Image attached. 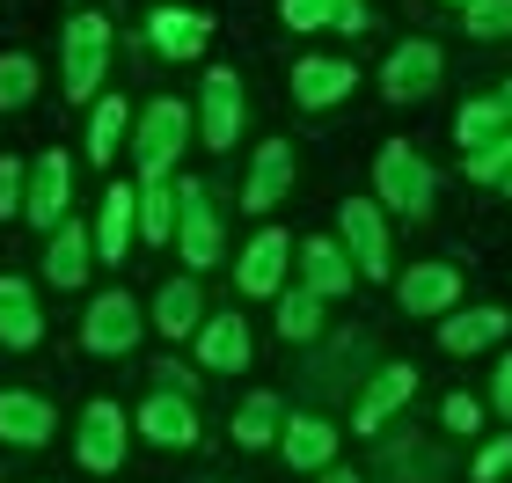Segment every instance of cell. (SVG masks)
<instances>
[{
    "label": "cell",
    "instance_id": "cell-42",
    "mask_svg": "<svg viewBox=\"0 0 512 483\" xmlns=\"http://www.w3.org/2000/svg\"><path fill=\"white\" fill-rule=\"evenodd\" d=\"M447 8H476V0H447Z\"/></svg>",
    "mask_w": 512,
    "mask_h": 483
},
{
    "label": "cell",
    "instance_id": "cell-23",
    "mask_svg": "<svg viewBox=\"0 0 512 483\" xmlns=\"http://www.w3.org/2000/svg\"><path fill=\"white\" fill-rule=\"evenodd\" d=\"M88 264H96V235L74 227V220H59V227H52V249H44V279L74 293V286L88 279Z\"/></svg>",
    "mask_w": 512,
    "mask_h": 483
},
{
    "label": "cell",
    "instance_id": "cell-22",
    "mask_svg": "<svg viewBox=\"0 0 512 483\" xmlns=\"http://www.w3.org/2000/svg\"><path fill=\"white\" fill-rule=\"evenodd\" d=\"M0 440L8 447H44L52 440V403L30 388H0Z\"/></svg>",
    "mask_w": 512,
    "mask_h": 483
},
{
    "label": "cell",
    "instance_id": "cell-18",
    "mask_svg": "<svg viewBox=\"0 0 512 483\" xmlns=\"http://www.w3.org/2000/svg\"><path fill=\"white\" fill-rule=\"evenodd\" d=\"M132 235H139V183H110L103 191V220H96V257L125 264Z\"/></svg>",
    "mask_w": 512,
    "mask_h": 483
},
{
    "label": "cell",
    "instance_id": "cell-34",
    "mask_svg": "<svg viewBox=\"0 0 512 483\" xmlns=\"http://www.w3.org/2000/svg\"><path fill=\"white\" fill-rule=\"evenodd\" d=\"M469 176H476V183H505V176H512V125L498 132V140L469 147Z\"/></svg>",
    "mask_w": 512,
    "mask_h": 483
},
{
    "label": "cell",
    "instance_id": "cell-20",
    "mask_svg": "<svg viewBox=\"0 0 512 483\" xmlns=\"http://www.w3.org/2000/svg\"><path fill=\"white\" fill-rule=\"evenodd\" d=\"M512 315L505 308H447V322H439V344L461 359V352H491V344H505Z\"/></svg>",
    "mask_w": 512,
    "mask_h": 483
},
{
    "label": "cell",
    "instance_id": "cell-14",
    "mask_svg": "<svg viewBox=\"0 0 512 483\" xmlns=\"http://www.w3.org/2000/svg\"><path fill=\"white\" fill-rule=\"evenodd\" d=\"M139 440H154V447H169V454L198 447V410H191V396H183V388H154V396L139 403Z\"/></svg>",
    "mask_w": 512,
    "mask_h": 483
},
{
    "label": "cell",
    "instance_id": "cell-39",
    "mask_svg": "<svg viewBox=\"0 0 512 483\" xmlns=\"http://www.w3.org/2000/svg\"><path fill=\"white\" fill-rule=\"evenodd\" d=\"M491 403H498V418H512V359L491 374Z\"/></svg>",
    "mask_w": 512,
    "mask_h": 483
},
{
    "label": "cell",
    "instance_id": "cell-40",
    "mask_svg": "<svg viewBox=\"0 0 512 483\" xmlns=\"http://www.w3.org/2000/svg\"><path fill=\"white\" fill-rule=\"evenodd\" d=\"M315 483H359V469H344V462H330V469H315Z\"/></svg>",
    "mask_w": 512,
    "mask_h": 483
},
{
    "label": "cell",
    "instance_id": "cell-15",
    "mask_svg": "<svg viewBox=\"0 0 512 483\" xmlns=\"http://www.w3.org/2000/svg\"><path fill=\"white\" fill-rule=\"evenodd\" d=\"M395 301H403V315L432 322V315H447L461 301V271L454 264H410L403 279H395Z\"/></svg>",
    "mask_w": 512,
    "mask_h": 483
},
{
    "label": "cell",
    "instance_id": "cell-41",
    "mask_svg": "<svg viewBox=\"0 0 512 483\" xmlns=\"http://www.w3.org/2000/svg\"><path fill=\"white\" fill-rule=\"evenodd\" d=\"M498 96H505V110H512V81H505V88H498Z\"/></svg>",
    "mask_w": 512,
    "mask_h": 483
},
{
    "label": "cell",
    "instance_id": "cell-9",
    "mask_svg": "<svg viewBox=\"0 0 512 483\" xmlns=\"http://www.w3.org/2000/svg\"><path fill=\"white\" fill-rule=\"evenodd\" d=\"M293 235L286 227H256V242L242 249V264H235V286L249 293V301H278V286H286V271H293Z\"/></svg>",
    "mask_w": 512,
    "mask_h": 483
},
{
    "label": "cell",
    "instance_id": "cell-35",
    "mask_svg": "<svg viewBox=\"0 0 512 483\" xmlns=\"http://www.w3.org/2000/svg\"><path fill=\"white\" fill-rule=\"evenodd\" d=\"M461 30L469 37H512V0H476V8H461Z\"/></svg>",
    "mask_w": 512,
    "mask_h": 483
},
{
    "label": "cell",
    "instance_id": "cell-16",
    "mask_svg": "<svg viewBox=\"0 0 512 483\" xmlns=\"http://www.w3.org/2000/svg\"><path fill=\"white\" fill-rule=\"evenodd\" d=\"M286 191H293V147H286V140H264V147H256V161H249L242 205H249L256 220H264L271 205H286Z\"/></svg>",
    "mask_w": 512,
    "mask_h": 483
},
{
    "label": "cell",
    "instance_id": "cell-26",
    "mask_svg": "<svg viewBox=\"0 0 512 483\" xmlns=\"http://www.w3.org/2000/svg\"><path fill=\"white\" fill-rule=\"evenodd\" d=\"M198 322H205L198 279H161V293H154V330L161 337H198Z\"/></svg>",
    "mask_w": 512,
    "mask_h": 483
},
{
    "label": "cell",
    "instance_id": "cell-13",
    "mask_svg": "<svg viewBox=\"0 0 512 483\" xmlns=\"http://www.w3.org/2000/svg\"><path fill=\"white\" fill-rule=\"evenodd\" d=\"M293 264H300V286H315L322 301H344V293H352V279H359L352 249H344L337 235H308V242L293 249Z\"/></svg>",
    "mask_w": 512,
    "mask_h": 483
},
{
    "label": "cell",
    "instance_id": "cell-1",
    "mask_svg": "<svg viewBox=\"0 0 512 483\" xmlns=\"http://www.w3.org/2000/svg\"><path fill=\"white\" fill-rule=\"evenodd\" d=\"M191 132H198V110L191 103L154 96L132 118V161H139V176H169L176 161H183V147H191Z\"/></svg>",
    "mask_w": 512,
    "mask_h": 483
},
{
    "label": "cell",
    "instance_id": "cell-2",
    "mask_svg": "<svg viewBox=\"0 0 512 483\" xmlns=\"http://www.w3.org/2000/svg\"><path fill=\"white\" fill-rule=\"evenodd\" d=\"M374 198H381V205H395L403 220L432 213V198H439V176H432V161L417 154L410 140H388V147L374 154Z\"/></svg>",
    "mask_w": 512,
    "mask_h": 483
},
{
    "label": "cell",
    "instance_id": "cell-29",
    "mask_svg": "<svg viewBox=\"0 0 512 483\" xmlns=\"http://www.w3.org/2000/svg\"><path fill=\"white\" fill-rule=\"evenodd\" d=\"M410 396H417V366H403V359H395L388 374H381L374 388H366V403H359V432H374V425L388 418V410H403Z\"/></svg>",
    "mask_w": 512,
    "mask_h": 483
},
{
    "label": "cell",
    "instance_id": "cell-7",
    "mask_svg": "<svg viewBox=\"0 0 512 483\" xmlns=\"http://www.w3.org/2000/svg\"><path fill=\"white\" fill-rule=\"evenodd\" d=\"M198 140L213 154H227L242 140V74L235 66H213V74H205V88H198Z\"/></svg>",
    "mask_w": 512,
    "mask_h": 483
},
{
    "label": "cell",
    "instance_id": "cell-28",
    "mask_svg": "<svg viewBox=\"0 0 512 483\" xmlns=\"http://www.w3.org/2000/svg\"><path fill=\"white\" fill-rule=\"evenodd\" d=\"M322 308H330V301H322L315 286H278V337H286V344H308V337L322 330Z\"/></svg>",
    "mask_w": 512,
    "mask_h": 483
},
{
    "label": "cell",
    "instance_id": "cell-5",
    "mask_svg": "<svg viewBox=\"0 0 512 483\" xmlns=\"http://www.w3.org/2000/svg\"><path fill=\"white\" fill-rule=\"evenodd\" d=\"M66 205H74V161H66L59 147H44L30 161V191H22V220L37 227V235H52V227L66 220Z\"/></svg>",
    "mask_w": 512,
    "mask_h": 483
},
{
    "label": "cell",
    "instance_id": "cell-6",
    "mask_svg": "<svg viewBox=\"0 0 512 483\" xmlns=\"http://www.w3.org/2000/svg\"><path fill=\"white\" fill-rule=\"evenodd\" d=\"M139 330H147V322H139V301L125 286H110L103 301H88V315H81V344H88V352H103V359H125L139 344Z\"/></svg>",
    "mask_w": 512,
    "mask_h": 483
},
{
    "label": "cell",
    "instance_id": "cell-31",
    "mask_svg": "<svg viewBox=\"0 0 512 483\" xmlns=\"http://www.w3.org/2000/svg\"><path fill=\"white\" fill-rule=\"evenodd\" d=\"M278 425H286V418H278V396L256 388V396L235 410V447H278Z\"/></svg>",
    "mask_w": 512,
    "mask_h": 483
},
{
    "label": "cell",
    "instance_id": "cell-21",
    "mask_svg": "<svg viewBox=\"0 0 512 483\" xmlns=\"http://www.w3.org/2000/svg\"><path fill=\"white\" fill-rule=\"evenodd\" d=\"M359 88V74L344 59H300L293 66V103L300 110H330V103H344Z\"/></svg>",
    "mask_w": 512,
    "mask_h": 483
},
{
    "label": "cell",
    "instance_id": "cell-30",
    "mask_svg": "<svg viewBox=\"0 0 512 483\" xmlns=\"http://www.w3.org/2000/svg\"><path fill=\"white\" fill-rule=\"evenodd\" d=\"M125 132H132V110H125L118 96H103L96 110H88V161H96V169H103V161H110V154L125 147Z\"/></svg>",
    "mask_w": 512,
    "mask_h": 483
},
{
    "label": "cell",
    "instance_id": "cell-25",
    "mask_svg": "<svg viewBox=\"0 0 512 483\" xmlns=\"http://www.w3.org/2000/svg\"><path fill=\"white\" fill-rule=\"evenodd\" d=\"M278 22H286V30H344V37H359L366 30V0H278Z\"/></svg>",
    "mask_w": 512,
    "mask_h": 483
},
{
    "label": "cell",
    "instance_id": "cell-4",
    "mask_svg": "<svg viewBox=\"0 0 512 483\" xmlns=\"http://www.w3.org/2000/svg\"><path fill=\"white\" fill-rule=\"evenodd\" d=\"M337 227H344V249H352L359 279H388V205L381 198H344L337 205Z\"/></svg>",
    "mask_w": 512,
    "mask_h": 483
},
{
    "label": "cell",
    "instance_id": "cell-8",
    "mask_svg": "<svg viewBox=\"0 0 512 483\" xmlns=\"http://www.w3.org/2000/svg\"><path fill=\"white\" fill-rule=\"evenodd\" d=\"M439 74H447V59H439V44L432 37H410V44H395L388 66H381V96L388 103H425Z\"/></svg>",
    "mask_w": 512,
    "mask_h": 483
},
{
    "label": "cell",
    "instance_id": "cell-43",
    "mask_svg": "<svg viewBox=\"0 0 512 483\" xmlns=\"http://www.w3.org/2000/svg\"><path fill=\"white\" fill-rule=\"evenodd\" d=\"M498 191H505V198H512V176H505V183H498Z\"/></svg>",
    "mask_w": 512,
    "mask_h": 483
},
{
    "label": "cell",
    "instance_id": "cell-3",
    "mask_svg": "<svg viewBox=\"0 0 512 483\" xmlns=\"http://www.w3.org/2000/svg\"><path fill=\"white\" fill-rule=\"evenodd\" d=\"M59 66H66V103H96L103 74H110V22L103 15H74L59 30Z\"/></svg>",
    "mask_w": 512,
    "mask_h": 483
},
{
    "label": "cell",
    "instance_id": "cell-17",
    "mask_svg": "<svg viewBox=\"0 0 512 483\" xmlns=\"http://www.w3.org/2000/svg\"><path fill=\"white\" fill-rule=\"evenodd\" d=\"M278 454H286L293 469H330L337 462V425L330 418H315V410H300V418H286L278 425Z\"/></svg>",
    "mask_w": 512,
    "mask_h": 483
},
{
    "label": "cell",
    "instance_id": "cell-33",
    "mask_svg": "<svg viewBox=\"0 0 512 483\" xmlns=\"http://www.w3.org/2000/svg\"><path fill=\"white\" fill-rule=\"evenodd\" d=\"M30 96H37V59L0 52V110H30Z\"/></svg>",
    "mask_w": 512,
    "mask_h": 483
},
{
    "label": "cell",
    "instance_id": "cell-12",
    "mask_svg": "<svg viewBox=\"0 0 512 483\" xmlns=\"http://www.w3.org/2000/svg\"><path fill=\"white\" fill-rule=\"evenodd\" d=\"M191 344H198V366H205V374H249V359H256V344H249V322H242L235 308L205 315Z\"/></svg>",
    "mask_w": 512,
    "mask_h": 483
},
{
    "label": "cell",
    "instance_id": "cell-37",
    "mask_svg": "<svg viewBox=\"0 0 512 483\" xmlns=\"http://www.w3.org/2000/svg\"><path fill=\"white\" fill-rule=\"evenodd\" d=\"M505 469H512V440H491V447L476 454V483H498Z\"/></svg>",
    "mask_w": 512,
    "mask_h": 483
},
{
    "label": "cell",
    "instance_id": "cell-38",
    "mask_svg": "<svg viewBox=\"0 0 512 483\" xmlns=\"http://www.w3.org/2000/svg\"><path fill=\"white\" fill-rule=\"evenodd\" d=\"M483 425V403L476 396H447V432H476Z\"/></svg>",
    "mask_w": 512,
    "mask_h": 483
},
{
    "label": "cell",
    "instance_id": "cell-19",
    "mask_svg": "<svg viewBox=\"0 0 512 483\" xmlns=\"http://www.w3.org/2000/svg\"><path fill=\"white\" fill-rule=\"evenodd\" d=\"M205 37H213V22H205L198 8H154L147 15V44L161 59H198Z\"/></svg>",
    "mask_w": 512,
    "mask_h": 483
},
{
    "label": "cell",
    "instance_id": "cell-10",
    "mask_svg": "<svg viewBox=\"0 0 512 483\" xmlns=\"http://www.w3.org/2000/svg\"><path fill=\"white\" fill-rule=\"evenodd\" d=\"M183 191V213H176V249H183V264L191 271H213L220 264V205L205 198V183H176Z\"/></svg>",
    "mask_w": 512,
    "mask_h": 483
},
{
    "label": "cell",
    "instance_id": "cell-11",
    "mask_svg": "<svg viewBox=\"0 0 512 483\" xmlns=\"http://www.w3.org/2000/svg\"><path fill=\"white\" fill-rule=\"evenodd\" d=\"M74 462L88 469V476H110L125 462V410L110 403V396H96L81 410V440H74Z\"/></svg>",
    "mask_w": 512,
    "mask_h": 483
},
{
    "label": "cell",
    "instance_id": "cell-24",
    "mask_svg": "<svg viewBox=\"0 0 512 483\" xmlns=\"http://www.w3.org/2000/svg\"><path fill=\"white\" fill-rule=\"evenodd\" d=\"M44 337V315H37V293H30V279H0V344L8 352H30V344Z\"/></svg>",
    "mask_w": 512,
    "mask_h": 483
},
{
    "label": "cell",
    "instance_id": "cell-36",
    "mask_svg": "<svg viewBox=\"0 0 512 483\" xmlns=\"http://www.w3.org/2000/svg\"><path fill=\"white\" fill-rule=\"evenodd\" d=\"M22 191H30V169H22V161H0V220L22 213Z\"/></svg>",
    "mask_w": 512,
    "mask_h": 483
},
{
    "label": "cell",
    "instance_id": "cell-27",
    "mask_svg": "<svg viewBox=\"0 0 512 483\" xmlns=\"http://www.w3.org/2000/svg\"><path fill=\"white\" fill-rule=\"evenodd\" d=\"M176 213H183V191L169 176H139V235L147 242H176Z\"/></svg>",
    "mask_w": 512,
    "mask_h": 483
},
{
    "label": "cell",
    "instance_id": "cell-32",
    "mask_svg": "<svg viewBox=\"0 0 512 483\" xmlns=\"http://www.w3.org/2000/svg\"><path fill=\"white\" fill-rule=\"evenodd\" d=\"M505 125H512L505 96H476V103H461V118H454V140H461V147H483V140H498Z\"/></svg>",
    "mask_w": 512,
    "mask_h": 483
}]
</instances>
